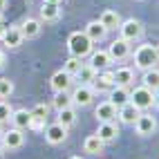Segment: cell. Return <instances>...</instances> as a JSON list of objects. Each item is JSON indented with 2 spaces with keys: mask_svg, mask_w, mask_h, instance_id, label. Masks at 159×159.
<instances>
[{
  "mask_svg": "<svg viewBox=\"0 0 159 159\" xmlns=\"http://www.w3.org/2000/svg\"><path fill=\"white\" fill-rule=\"evenodd\" d=\"M92 45H94V43L88 38L85 31H74V34H70V38H67V49H70V54L76 56V58L90 56Z\"/></svg>",
  "mask_w": 159,
  "mask_h": 159,
  "instance_id": "obj_1",
  "label": "cell"
},
{
  "mask_svg": "<svg viewBox=\"0 0 159 159\" xmlns=\"http://www.w3.org/2000/svg\"><path fill=\"white\" fill-rule=\"evenodd\" d=\"M134 67L139 70H150L159 63V49L155 45H139L134 49Z\"/></svg>",
  "mask_w": 159,
  "mask_h": 159,
  "instance_id": "obj_2",
  "label": "cell"
},
{
  "mask_svg": "<svg viewBox=\"0 0 159 159\" xmlns=\"http://www.w3.org/2000/svg\"><path fill=\"white\" fill-rule=\"evenodd\" d=\"M130 103L134 105L137 110H148L150 105L155 103V92L152 90H148V88H134L130 92Z\"/></svg>",
  "mask_w": 159,
  "mask_h": 159,
  "instance_id": "obj_3",
  "label": "cell"
},
{
  "mask_svg": "<svg viewBox=\"0 0 159 159\" xmlns=\"http://www.w3.org/2000/svg\"><path fill=\"white\" fill-rule=\"evenodd\" d=\"M119 31H121V38H123V40L132 43V40L141 38V34H143V27H141V23H139V20L128 18V20H121V27H119Z\"/></svg>",
  "mask_w": 159,
  "mask_h": 159,
  "instance_id": "obj_4",
  "label": "cell"
},
{
  "mask_svg": "<svg viewBox=\"0 0 159 159\" xmlns=\"http://www.w3.org/2000/svg\"><path fill=\"white\" fill-rule=\"evenodd\" d=\"M134 130L139 137H150L155 130H157V119L152 114H139L137 116V121H134Z\"/></svg>",
  "mask_w": 159,
  "mask_h": 159,
  "instance_id": "obj_5",
  "label": "cell"
},
{
  "mask_svg": "<svg viewBox=\"0 0 159 159\" xmlns=\"http://www.w3.org/2000/svg\"><path fill=\"white\" fill-rule=\"evenodd\" d=\"M70 97H72V105H81V108H85V105H90L92 99H94V90L88 85V83H81Z\"/></svg>",
  "mask_w": 159,
  "mask_h": 159,
  "instance_id": "obj_6",
  "label": "cell"
},
{
  "mask_svg": "<svg viewBox=\"0 0 159 159\" xmlns=\"http://www.w3.org/2000/svg\"><path fill=\"white\" fill-rule=\"evenodd\" d=\"M2 148H7V150H18V148H23L25 143V134L23 130H18V128H11V130H7L2 132Z\"/></svg>",
  "mask_w": 159,
  "mask_h": 159,
  "instance_id": "obj_7",
  "label": "cell"
},
{
  "mask_svg": "<svg viewBox=\"0 0 159 159\" xmlns=\"http://www.w3.org/2000/svg\"><path fill=\"white\" fill-rule=\"evenodd\" d=\"M108 54H110L112 61H125L132 54V52H130V43H128V40H123V38H116V40H112V45L108 47Z\"/></svg>",
  "mask_w": 159,
  "mask_h": 159,
  "instance_id": "obj_8",
  "label": "cell"
},
{
  "mask_svg": "<svg viewBox=\"0 0 159 159\" xmlns=\"http://www.w3.org/2000/svg\"><path fill=\"white\" fill-rule=\"evenodd\" d=\"M45 139L52 143V146H58L67 139V125H63V123H52L47 125V130H45Z\"/></svg>",
  "mask_w": 159,
  "mask_h": 159,
  "instance_id": "obj_9",
  "label": "cell"
},
{
  "mask_svg": "<svg viewBox=\"0 0 159 159\" xmlns=\"http://www.w3.org/2000/svg\"><path fill=\"white\" fill-rule=\"evenodd\" d=\"M114 85H116L114 72H110V70H103V72L97 74L94 81H92V90H99V92H110Z\"/></svg>",
  "mask_w": 159,
  "mask_h": 159,
  "instance_id": "obj_10",
  "label": "cell"
},
{
  "mask_svg": "<svg viewBox=\"0 0 159 159\" xmlns=\"http://www.w3.org/2000/svg\"><path fill=\"white\" fill-rule=\"evenodd\" d=\"M72 74H67L65 70H58L54 76L49 79V85H52V90L54 92H67L70 88H72Z\"/></svg>",
  "mask_w": 159,
  "mask_h": 159,
  "instance_id": "obj_11",
  "label": "cell"
},
{
  "mask_svg": "<svg viewBox=\"0 0 159 159\" xmlns=\"http://www.w3.org/2000/svg\"><path fill=\"white\" fill-rule=\"evenodd\" d=\"M116 112H119V108H116L114 103H110V101H103V103H99L97 108H94V116H97L101 123L103 121H114Z\"/></svg>",
  "mask_w": 159,
  "mask_h": 159,
  "instance_id": "obj_12",
  "label": "cell"
},
{
  "mask_svg": "<svg viewBox=\"0 0 159 159\" xmlns=\"http://www.w3.org/2000/svg\"><path fill=\"white\" fill-rule=\"evenodd\" d=\"M97 137L103 143H110V141H114L116 137H119V125H116L114 121H103L99 125V130H97Z\"/></svg>",
  "mask_w": 159,
  "mask_h": 159,
  "instance_id": "obj_13",
  "label": "cell"
},
{
  "mask_svg": "<svg viewBox=\"0 0 159 159\" xmlns=\"http://www.w3.org/2000/svg\"><path fill=\"white\" fill-rule=\"evenodd\" d=\"M139 114H141V110H137L132 103H125V105L119 108V112H116V119H119L121 123H125V125H134V121H137Z\"/></svg>",
  "mask_w": 159,
  "mask_h": 159,
  "instance_id": "obj_14",
  "label": "cell"
},
{
  "mask_svg": "<svg viewBox=\"0 0 159 159\" xmlns=\"http://www.w3.org/2000/svg\"><path fill=\"white\" fill-rule=\"evenodd\" d=\"M108 101L114 103L116 108H121V105L130 103V90L125 88V85H114V88L110 90V99H108Z\"/></svg>",
  "mask_w": 159,
  "mask_h": 159,
  "instance_id": "obj_15",
  "label": "cell"
},
{
  "mask_svg": "<svg viewBox=\"0 0 159 159\" xmlns=\"http://www.w3.org/2000/svg\"><path fill=\"white\" fill-rule=\"evenodd\" d=\"M99 23L105 27V29H119L121 27V16H119V11H114V9H105V11L99 16Z\"/></svg>",
  "mask_w": 159,
  "mask_h": 159,
  "instance_id": "obj_16",
  "label": "cell"
},
{
  "mask_svg": "<svg viewBox=\"0 0 159 159\" xmlns=\"http://www.w3.org/2000/svg\"><path fill=\"white\" fill-rule=\"evenodd\" d=\"M112 63V58H110V54L108 52H103V49H99V52H90V63L88 65H92L94 70H105Z\"/></svg>",
  "mask_w": 159,
  "mask_h": 159,
  "instance_id": "obj_17",
  "label": "cell"
},
{
  "mask_svg": "<svg viewBox=\"0 0 159 159\" xmlns=\"http://www.w3.org/2000/svg\"><path fill=\"white\" fill-rule=\"evenodd\" d=\"M85 34H88V38L92 43H101L105 38V34H108V29H105L99 20H92V23H88V27H85Z\"/></svg>",
  "mask_w": 159,
  "mask_h": 159,
  "instance_id": "obj_18",
  "label": "cell"
},
{
  "mask_svg": "<svg viewBox=\"0 0 159 159\" xmlns=\"http://www.w3.org/2000/svg\"><path fill=\"white\" fill-rule=\"evenodd\" d=\"M0 38H2V43H5L7 47H18V45L25 40L18 27H7V29L2 31V36H0Z\"/></svg>",
  "mask_w": 159,
  "mask_h": 159,
  "instance_id": "obj_19",
  "label": "cell"
},
{
  "mask_svg": "<svg viewBox=\"0 0 159 159\" xmlns=\"http://www.w3.org/2000/svg\"><path fill=\"white\" fill-rule=\"evenodd\" d=\"M141 85L157 92L159 90V70L157 67H150V70H143V76H141Z\"/></svg>",
  "mask_w": 159,
  "mask_h": 159,
  "instance_id": "obj_20",
  "label": "cell"
},
{
  "mask_svg": "<svg viewBox=\"0 0 159 159\" xmlns=\"http://www.w3.org/2000/svg\"><path fill=\"white\" fill-rule=\"evenodd\" d=\"M18 29H20V34H23V38H36V36L40 34V20H36V18H27Z\"/></svg>",
  "mask_w": 159,
  "mask_h": 159,
  "instance_id": "obj_21",
  "label": "cell"
},
{
  "mask_svg": "<svg viewBox=\"0 0 159 159\" xmlns=\"http://www.w3.org/2000/svg\"><path fill=\"white\" fill-rule=\"evenodd\" d=\"M11 121H14V128H18V130H27V128H29V121H31V112H27L25 108L14 110Z\"/></svg>",
  "mask_w": 159,
  "mask_h": 159,
  "instance_id": "obj_22",
  "label": "cell"
},
{
  "mask_svg": "<svg viewBox=\"0 0 159 159\" xmlns=\"http://www.w3.org/2000/svg\"><path fill=\"white\" fill-rule=\"evenodd\" d=\"M103 146H105V143H103V141L99 139L97 134H90L88 139L83 141V150H85L88 155H99V152L103 150Z\"/></svg>",
  "mask_w": 159,
  "mask_h": 159,
  "instance_id": "obj_23",
  "label": "cell"
},
{
  "mask_svg": "<svg viewBox=\"0 0 159 159\" xmlns=\"http://www.w3.org/2000/svg\"><path fill=\"white\" fill-rule=\"evenodd\" d=\"M114 81H116V85H125V88H128L130 83L134 81V72L130 67H119L114 72Z\"/></svg>",
  "mask_w": 159,
  "mask_h": 159,
  "instance_id": "obj_24",
  "label": "cell"
},
{
  "mask_svg": "<svg viewBox=\"0 0 159 159\" xmlns=\"http://www.w3.org/2000/svg\"><path fill=\"white\" fill-rule=\"evenodd\" d=\"M61 16V9L58 5H49V2H43V9H40V18L45 23H54V20Z\"/></svg>",
  "mask_w": 159,
  "mask_h": 159,
  "instance_id": "obj_25",
  "label": "cell"
},
{
  "mask_svg": "<svg viewBox=\"0 0 159 159\" xmlns=\"http://www.w3.org/2000/svg\"><path fill=\"white\" fill-rule=\"evenodd\" d=\"M94 76H97V70H94L92 65H88V63H83L81 70L76 72V79H79L81 83H92Z\"/></svg>",
  "mask_w": 159,
  "mask_h": 159,
  "instance_id": "obj_26",
  "label": "cell"
},
{
  "mask_svg": "<svg viewBox=\"0 0 159 159\" xmlns=\"http://www.w3.org/2000/svg\"><path fill=\"white\" fill-rule=\"evenodd\" d=\"M74 121H76V110H74L72 105H70V108L58 110V123H63V125H67V128H70Z\"/></svg>",
  "mask_w": 159,
  "mask_h": 159,
  "instance_id": "obj_27",
  "label": "cell"
},
{
  "mask_svg": "<svg viewBox=\"0 0 159 159\" xmlns=\"http://www.w3.org/2000/svg\"><path fill=\"white\" fill-rule=\"evenodd\" d=\"M52 105H54L56 110L70 108V105H72V97H70L67 92H56V97H54V101H52Z\"/></svg>",
  "mask_w": 159,
  "mask_h": 159,
  "instance_id": "obj_28",
  "label": "cell"
},
{
  "mask_svg": "<svg viewBox=\"0 0 159 159\" xmlns=\"http://www.w3.org/2000/svg\"><path fill=\"white\" fill-rule=\"evenodd\" d=\"M81 65H83V63H81V58H76V56H70L65 63H63V70H65L67 74H72V76H76V72L81 70Z\"/></svg>",
  "mask_w": 159,
  "mask_h": 159,
  "instance_id": "obj_29",
  "label": "cell"
},
{
  "mask_svg": "<svg viewBox=\"0 0 159 159\" xmlns=\"http://www.w3.org/2000/svg\"><path fill=\"white\" fill-rule=\"evenodd\" d=\"M14 94V83L9 79H0V99H9Z\"/></svg>",
  "mask_w": 159,
  "mask_h": 159,
  "instance_id": "obj_30",
  "label": "cell"
},
{
  "mask_svg": "<svg viewBox=\"0 0 159 159\" xmlns=\"http://www.w3.org/2000/svg\"><path fill=\"white\" fill-rule=\"evenodd\" d=\"M47 114H49V105L45 103H36L31 110V116H36V119H47Z\"/></svg>",
  "mask_w": 159,
  "mask_h": 159,
  "instance_id": "obj_31",
  "label": "cell"
},
{
  "mask_svg": "<svg viewBox=\"0 0 159 159\" xmlns=\"http://www.w3.org/2000/svg\"><path fill=\"white\" fill-rule=\"evenodd\" d=\"M11 114H14V110H11V105H9L7 101H0V123H5V121H9V119H11Z\"/></svg>",
  "mask_w": 159,
  "mask_h": 159,
  "instance_id": "obj_32",
  "label": "cell"
},
{
  "mask_svg": "<svg viewBox=\"0 0 159 159\" xmlns=\"http://www.w3.org/2000/svg\"><path fill=\"white\" fill-rule=\"evenodd\" d=\"M43 128H45V119H36V116H31L27 130H43Z\"/></svg>",
  "mask_w": 159,
  "mask_h": 159,
  "instance_id": "obj_33",
  "label": "cell"
},
{
  "mask_svg": "<svg viewBox=\"0 0 159 159\" xmlns=\"http://www.w3.org/2000/svg\"><path fill=\"white\" fill-rule=\"evenodd\" d=\"M43 2H49V5H61L63 0H43Z\"/></svg>",
  "mask_w": 159,
  "mask_h": 159,
  "instance_id": "obj_34",
  "label": "cell"
},
{
  "mask_svg": "<svg viewBox=\"0 0 159 159\" xmlns=\"http://www.w3.org/2000/svg\"><path fill=\"white\" fill-rule=\"evenodd\" d=\"M5 65V52H0V67Z\"/></svg>",
  "mask_w": 159,
  "mask_h": 159,
  "instance_id": "obj_35",
  "label": "cell"
},
{
  "mask_svg": "<svg viewBox=\"0 0 159 159\" xmlns=\"http://www.w3.org/2000/svg\"><path fill=\"white\" fill-rule=\"evenodd\" d=\"M155 105H157V108H159V90L155 92Z\"/></svg>",
  "mask_w": 159,
  "mask_h": 159,
  "instance_id": "obj_36",
  "label": "cell"
},
{
  "mask_svg": "<svg viewBox=\"0 0 159 159\" xmlns=\"http://www.w3.org/2000/svg\"><path fill=\"white\" fill-rule=\"evenodd\" d=\"M5 2H7V0H0V11L5 9Z\"/></svg>",
  "mask_w": 159,
  "mask_h": 159,
  "instance_id": "obj_37",
  "label": "cell"
},
{
  "mask_svg": "<svg viewBox=\"0 0 159 159\" xmlns=\"http://www.w3.org/2000/svg\"><path fill=\"white\" fill-rule=\"evenodd\" d=\"M0 157H2V143H0Z\"/></svg>",
  "mask_w": 159,
  "mask_h": 159,
  "instance_id": "obj_38",
  "label": "cell"
},
{
  "mask_svg": "<svg viewBox=\"0 0 159 159\" xmlns=\"http://www.w3.org/2000/svg\"><path fill=\"white\" fill-rule=\"evenodd\" d=\"M70 159H83V157H70Z\"/></svg>",
  "mask_w": 159,
  "mask_h": 159,
  "instance_id": "obj_39",
  "label": "cell"
}]
</instances>
